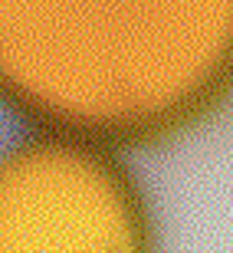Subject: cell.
<instances>
[{
	"instance_id": "1",
	"label": "cell",
	"mask_w": 233,
	"mask_h": 253,
	"mask_svg": "<svg viewBox=\"0 0 233 253\" xmlns=\"http://www.w3.org/2000/svg\"><path fill=\"white\" fill-rule=\"evenodd\" d=\"M224 79L191 56V0H0V99L76 138H145Z\"/></svg>"
},
{
	"instance_id": "2",
	"label": "cell",
	"mask_w": 233,
	"mask_h": 253,
	"mask_svg": "<svg viewBox=\"0 0 233 253\" xmlns=\"http://www.w3.org/2000/svg\"><path fill=\"white\" fill-rule=\"evenodd\" d=\"M138 240L125 178L76 135L0 155V250H125Z\"/></svg>"
}]
</instances>
